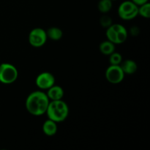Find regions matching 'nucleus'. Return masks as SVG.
Instances as JSON below:
<instances>
[{"label": "nucleus", "instance_id": "13", "mask_svg": "<svg viewBox=\"0 0 150 150\" xmlns=\"http://www.w3.org/2000/svg\"><path fill=\"white\" fill-rule=\"evenodd\" d=\"M47 37L51 38L52 40H59L63 35V32L58 27H52L48 29L46 32Z\"/></svg>", "mask_w": 150, "mask_h": 150}, {"label": "nucleus", "instance_id": "10", "mask_svg": "<svg viewBox=\"0 0 150 150\" xmlns=\"http://www.w3.org/2000/svg\"><path fill=\"white\" fill-rule=\"evenodd\" d=\"M113 29L115 30L116 33H117V44H120L124 42L125 41L127 40V32L125 28L121 24H114L111 25Z\"/></svg>", "mask_w": 150, "mask_h": 150}, {"label": "nucleus", "instance_id": "2", "mask_svg": "<svg viewBox=\"0 0 150 150\" xmlns=\"http://www.w3.org/2000/svg\"><path fill=\"white\" fill-rule=\"evenodd\" d=\"M45 113L49 120L57 123L62 122L68 117L69 108L67 103L62 100H51L49 102Z\"/></svg>", "mask_w": 150, "mask_h": 150}, {"label": "nucleus", "instance_id": "18", "mask_svg": "<svg viewBox=\"0 0 150 150\" xmlns=\"http://www.w3.org/2000/svg\"><path fill=\"white\" fill-rule=\"evenodd\" d=\"M133 3L136 4L137 6H140L142 4H145V3L148 2V0H131Z\"/></svg>", "mask_w": 150, "mask_h": 150}, {"label": "nucleus", "instance_id": "3", "mask_svg": "<svg viewBox=\"0 0 150 150\" xmlns=\"http://www.w3.org/2000/svg\"><path fill=\"white\" fill-rule=\"evenodd\" d=\"M18 73L15 66L8 63L0 64V82L4 84H10L17 80Z\"/></svg>", "mask_w": 150, "mask_h": 150}, {"label": "nucleus", "instance_id": "15", "mask_svg": "<svg viewBox=\"0 0 150 150\" xmlns=\"http://www.w3.org/2000/svg\"><path fill=\"white\" fill-rule=\"evenodd\" d=\"M139 14L142 17L149 18L150 17V4L149 2H146L139 6Z\"/></svg>", "mask_w": 150, "mask_h": 150}, {"label": "nucleus", "instance_id": "1", "mask_svg": "<svg viewBox=\"0 0 150 150\" xmlns=\"http://www.w3.org/2000/svg\"><path fill=\"white\" fill-rule=\"evenodd\" d=\"M49 102L46 94L40 91H35L26 98V108L32 115L41 116L46 112Z\"/></svg>", "mask_w": 150, "mask_h": 150}, {"label": "nucleus", "instance_id": "16", "mask_svg": "<svg viewBox=\"0 0 150 150\" xmlns=\"http://www.w3.org/2000/svg\"><path fill=\"white\" fill-rule=\"evenodd\" d=\"M109 61L112 65H120L122 62V57L121 54L119 53L113 52L112 54H110Z\"/></svg>", "mask_w": 150, "mask_h": 150}, {"label": "nucleus", "instance_id": "12", "mask_svg": "<svg viewBox=\"0 0 150 150\" xmlns=\"http://www.w3.org/2000/svg\"><path fill=\"white\" fill-rule=\"evenodd\" d=\"M100 51L105 55H110L115 51L114 43L111 41H104L100 45Z\"/></svg>", "mask_w": 150, "mask_h": 150}, {"label": "nucleus", "instance_id": "7", "mask_svg": "<svg viewBox=\"0 0 150 150\" xmlns=\"http://www.w3.org/2000/svg\"><path fill=\"white\" fill-rule=\"evenodd\" d=\"M35 83L40 89H48L55 83V78L51 73L44 72L38 75Z\"/></svg>", "mask_w": 150, "mask_h": 150}, {"label": "nucleus", "instance_id": "17", "mask_svg": "<svg viewBox=\"0 0 150 150\" xmlns=\"http://www.w3.org/2000/svg\"><path fill=\"white\" fill-rule=\"evenodd\" d=\"M100 24L103 27L108 28L111 25H112V20H111V18L109 16H103L101 17L100 20Z\"/></svg>", "mask_w": 150, "mask_h": 150}, {"label": "nucleus", "instance_id": "5", "mask_svg": "<svg viewBox=\"0 0 150 150\" xmlns=\"http://www.w3.org/2000/svg\"><path fill=\"white\" fill-rule=\"evenodd\" d=\"M47 34L44 29L41 28H35L32 29L29 35V42L32 46L39 48L45 45L47 40Z\"/></svg>", "mask_w": 150, "mask_h": 150}, {"label": "nucleus", "instance_id": "4", "mask_svg": "<svg viewBox=\"0 0 150 150\" xmlns=\"http://www.w3.org/2000/svg\"><path fill=\"white\" fill-rule=\"evenodd\" d=\"M118 14L123 20H131L139 14V6L132 1H125L119 7Z\"/></svg>", "mask_w": 150, "mask_h": 150}, {"label": "nucleus", "instance_id": "11", "mask_svg": "<svg viewBox=\"0 0 150 150\" xmlns=\"http://www.w3.org/2000/svg\"><path fill=\"white\" fill-rule=\"evenodd\" d=\"M121 68L122 69L124 73H127V74H133L137 70V64L133 60H126L124 62H121V65H120Z\"/></svg>", "mask_w": 150, "mask_h": 150}, {"label": "nucleus", "instance_id": "19", "mask_svg": "<svg viewBox=\"0 0 150 150\" xmlns=\"http://www.w3.org/2000/svg\"><path fill=\"white\" fill-rule=\"evenodd\" d=\"M130 32H131L132 35H138V34H139V29H138L137 27L134 26V27H133L131 29H130Z\"/></svg>", "mask_w": 150, "mask_h": 150}, {"label": "nucleus", "instance_id": "9", "mask_svg": "<svg viewBox=\"0 0 150 150\" xmlns=\"http://www.w3.org/2000/svg\"><path fill=\"white\" fill-rule=\"evenodd\" d=\"M42 131L45 135L48 136H52L55 135L57 132V122L48 119L43 123Z\"/></svg>", "mask_w": 150, "mask_h": 150}, {"label": "nucleus", "instance_id": "14", "mask_svg": "<svg viewBox=\"0 0 150 150\" xmlns=\"http://www.w3.org/2000/svg\"><path fill=\"white\" fill-rule=\"evenodd\" d=\"M98 10L103 13H107L112 8V1L111 0H100L98 4Z\"/></svg>", "mask_w": 150, "mask_h": 150}, {"label": "nucleus", "instance_id": "6", "mask_svg": "<svg viewBox=\"0 0 150 150\" xmlns=\"http://www.w3.org/2000/svg\"><path fill=\"white\" fill-rule=\"evenodd\" d=\"M125 73L120 65H112L107 68L105 78L111 83H119L124 79Z\"/></svg>", "mask_w": 150, "mask_h": 150}, {"label": "nucleus", "instance_id": "20", "mask_svg": "<svg viewBox=\"0 0 150 150\" xmlns=\"http://www.w3.org/2000/svg\"><path fill=\"white\" fill-rule=\"evenodd\" d=\"M111 1H115V0H111Z\"/></svg>", "mask_w": 150, "mask_h": 150}, {"label": "nucleus", "instance_id": "8", "mask_svg": "<svg viewBox=\"0 0 150 150\" xmlns=\"http://www.w3.org/2000/svg\"><path fill=\"white\" fill-rule=\"evenodd\" d=\"M46 95L48 99L51 100H62L64 96V90L61 86L54 85L48 89V92Z\"/></svg>", "mask_w": 150, "mask_h": 150}]
</instances>
